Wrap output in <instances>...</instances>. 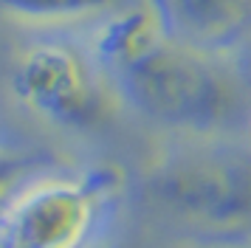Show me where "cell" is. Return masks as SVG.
I'll use <instances>...</instances> for the list:
<instances>
[{
    "mask_svg": "<svg viewBox=\"0 0 251 248\" xmlns=\"http://www.w3.org/2000/svg\"><path fill=\"white\" fill-rule=\"evenodd\" d=\"M125 99L155 124L189 133H212L237 119L243 93L234 76L209 51L158 37L138 56L113 71Z\"/></svg>",
    "mask_w": 251,
    "mask_h": 248,
    "instance_id": "6da1fadb",
    "label": "cell"
},
{
    "mask_svg": "<svg viewBox=\"0 0 251 248\" xmlns=\"http://www.w3.org/2000/svg\"><path fill=\"white\" fill-rule=\"evenodd\" d=\"M144 198L167 220L220 240L251 234V155L189 149L161 161L144 180Z\"/></svg>",
    "mask_w": 251,
    "mask_h": 248,
    "instance_id": "7a4b0ae2",
    "label": "cell"
},
{
    "mask_svg": "<svg viewBox=\"0 0 251 248\" xmlns=\"http://www.w3.org/2000/svg\"><path fill=\"white\" fill-rule=\"evenodd\" d=\"M119 186L113 167L28 175L0 206V248H88Z\"/></svg>",
    "mask_w": 251,
    "mask_h": 248,
    "instance_id": "3957f363",
    "label": "cell"
},
{
    "mask_svg": "<svg viewBox=\"0 0 251 248\" xmlns=\"http://www.w3.org/2000/svg\"><path fill=\"white\" fill-rule=\"evenodd\" d=\"M99 62L68 43L31 45L14 68L12 88L28 110L65 130L91 133L113 119V90Z\"/></svg>",
    "mask_w": 251,
    "mask_h": 248,
    "instance_id": "277c9868",
    "label": "cell"
},
{
    "mask_svg": "<svg viewBox=\"0 0 251 248\" xmlns=\"http://www.w3.org/2000/svg\"><path fill=\"white\" fill-rule=\"evenodd\" d=\"M152 6L170 37L209 54L251 37V0H152Z\"/></svg>",
    "mask_w": 251,
    "mask_h": 248,
    "instance_id": "5b68a950",
    "label": "cell"
},
{
    "mask_svg": "<svg viewBox=\"0 0 251 248\" xmlns=\"http://www.w3.org/2000/svg\"><path fill=\"white\" fill-rule=\"evenodd\" d=\"M125 6V0H0V11L23 23H79L107 17Z\"/></svg>",
    "mask_w": 251,
    "mask_h": 248,
    "instance_id": "8992f818",
    "label": "cell"
},
{
    "mask_svg": "<svg viewBox=\"0 0 251 248\" xmlns=\"http://www.w3.org/2000/svg\"><path fill=\"white\" fill-rule=\"evenodd\" d=\"M37 161L20 152H12L6 147H0V206L12 195L28 175H34Z\"/></svg>",
    "mask_w": 251,
    "mask_h": 248,
    "instance_id": "52a82bcc",
    "label": "cell"
},
{
    "mask_svg": "<svg viewBox=\"0 0 251 248\" xmlns=\"http://www.w3.org/2000/svg\"><path fill=\"white\" fill-rule=\"evenodd\" d=\"M249 56H251V37H249Z\"/></svg>",
    "mask_w": 251,
    "mask_h": 248,
    "instance_id": "ba28073f",
    "label": "cell"
}]
</instances>
